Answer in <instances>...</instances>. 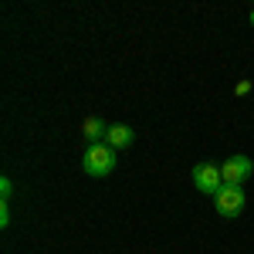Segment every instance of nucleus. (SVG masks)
<instances>
[{"label": "nucleus", "instance_id": "9d476101", "mask_svg": "<svg viewBox=\"0 0 254 254\" xmlns=\"http://www.w3.org/2000/svg\"><path fill=\"white\" fill-rule=\"evenodd\" d=\"M251 27H254V7H251Z\"/></svg>", "mask_w": 254, "mask_h": 254}, {"label": "nucleus", "instance_id": "39448f33", "mask_svg": "<svg viewBox=\"0 0 254 254\" xmlns=\"http://www.w3.org/2000/svg\"><path fill=\"white\" fill-rule=\"evenodd\" d=\"M81 136H85L88 146H98V142H105V136H109V126H105L98 116H88L85 126H81Z\"/></svg>", "mask_w": 254, "mask_h": 254}, {"label": "nucleus", "instance_id": "0eeeda50", "mask_svg": "<svg viewBox=\"0 0 254 254\" xmlns=\"http://www.w3.org/2000/svg\"><path fill=\"white\" fill-rule=\"evenodd\" d=\"M10 196H14V183H10V176H3V180H0V200L7 203Z\"/></svg>", "mask_w": 254, "mask_h": 254}, {"label": "nucleus", "instance_id": "f257e3e1", "mask_svg": "<svg viewBox=\"0 0 254 254\" xmlns=\"http://www.w3.org/2000/svg\"><path fill=\"white\" fill-rule=\"evenodd\" d=\"M81 170H85L88 176H95V180L109 176L112 170H116V149H112V146H105V142L88 146V149H85V156H81Z\"/></svg>", "mask_w": 254, "mask_h": 254}, {"label": "nucleus", "instance_id": "6e6552de", "mask_svg": "<svg viewBox=\"0 0 254 254\" xmlns=\"http://www.w3.org/2000/svg\"><path fill=\"white\" fill-rule=\"evenodd\" d=\"M0 227H10V207L0 203Z\"/></svg>", "mask_w": 254, "mask_h": 254}, {"label": "nucleus", "instance_id": "423d86ee", "mask_svg": "<svg viewBox=\"0 0 254 254\" xmlns=\"http://www.w3.org/2000/svg\"><path fill=\"white\" fill-rule=\"evenodd\" d=\"M132 139H136V132H132L129 126H122V122H116V126H109V136H105V146H112V149H126V146H132Z\"/></svg>", "mask_w": 254, "mask_h": 254}, {"label": "nucleus", "instance_id": "20e7f679", "mask_svg": "<svg viewBox=\"0 0 254 254\" xmlns=\"http://www.w3.org/2000/svg\"><path fill=\"white\" fill-rule=\"evenodd\" d=\"M251 173H254V163L248 156H231V159H224V163H220V176H224V183L241 187Z\"/></svg>", "mask_w": 254, "mask_h": 254}, {"label": "nucleus", "instance_id": "f03ea898", "mask_svg": "<svg viewBox=\"0 0 254 254\" xmlns=\"http://www.w3.org/2000/svg\"><path fill=\"white\" fill-rule=\"evenodd\" d=\"M244 190L241 187H234V183H224L220 190L214 193V207H217V214L220 217H237L241 210H244Z\"/></svg>", "mask_w": 254, "mask_h": 254}, {"label": "nucleus", "instance_id": "7ed1b4c3", "mask_svg": "<svg viewBox=\"0 0 254 254\" xmlns=\"http://www.w3.org/2000/svg\"><path fill=\"white\" fill-rule=\"evenodd\" d=\"M193 187L200 193L214 196L220 187H224V176H220V166L217 163H196L193 166Z\"/></svg>", "mask_w": 254, "mask_h": 254}, {"label": "nucleus", "instance_id": "1a4fd4ad", "mask_svg": "<svg viewBox=\"0 0 254 254\" xmlns=\"http://www.w3.org/2000/svg\"><path fill=\"white\" fill-rule=\"evenodd\" d=\"M248 92H251V81H237L234 95H248Z\"/></svg>", "mask_w": 254, "mask_h": 254}]
</instances>
